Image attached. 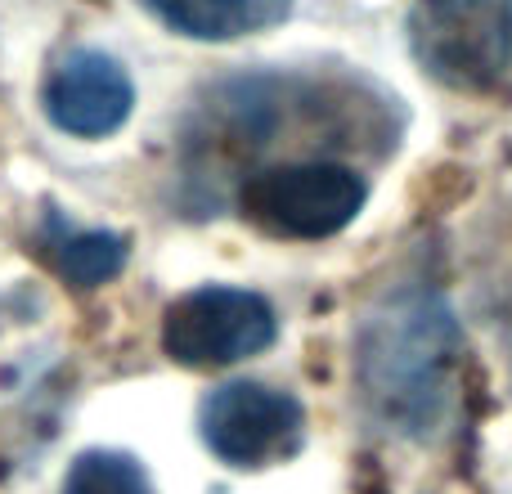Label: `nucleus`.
<instances>
[{"mask_svg": "<svg viewBox=\"0 0 512 494\" xmlns=\"http://www.w3.org/2000/svg\"><path fill=\"white\" fill-rule=\"evenodd\" d=\"M454 342V319L436 292H396L369 310L360 324L355 364L373 409L396 423H414L441 387Z\"/></svg>", "mask_w": 512, "mask_h": 494, "instance_id": "obj_1", "label": "nucleus"}, {"mask_svg": "<svg viewBox=\"0 0 512 494\" xmlns=\"http://www.w3.org/2000/svg\"><path fill=\"white\" fill-rule=\"evenodd\" d=\"M369 185L342 162H279L252 171L239 189V207L274 239H333L360 216Z\"/></svg>", "mask_w": 512, "mask_h": 494, "instance_id": "obj_2", "label": "nucleus"}, {"mask_svg": "<svg viewBox=\"0 0 512 494\" xmlns=\"http://www.w3.org/2000/svg\"><path fill=\"white\" fill-rule=\"evenodd\" d=\"M279 333L274 306L261 292L207 283L176 297L162 319V351L185 369H221L265 351Z\"/></svg>", "mask_w": 512, "mask_h": 494, "instance_id": "obj_3", "label": "nucleus"}, {"mask_svg": "<svg viewBox=\"0 0 512 494\" xmlns=\"http://www.w3.org/2000/svg\"><path fill=\"white\" fill-rule=\"evenodd\" d=\"M409 45L450 86H495L508 72V0H414Z\"/></svg>", "mask_w": 512, "mask_h": 494, "instance_id": "obj_4", "label": "nucleus"}, {"mask_svg": "<svg viewBox=\"0 0 512 494\" xmlns=\"http://www.w3.org/2000/svg\"><path fill=\"white\" fill-rule=\"evenodd\" d=\"M207 450L230 468H270V463L297 454L301 445V414L297 396L265 382H225L198 409Z\"/></svg>", "mask_w": 512, "mask_h": 494, "instance_id": "obj_5", "label": "nucleus"}, {"mask_svg": "<svg viewBox=\"0 0 512 494\" xmlns=\"http://www.w3.org/2000/svg\"><path fill=\"white\" fill-rule=\"evenodd\" d=\"M41 104L54 131L77 135V140H104L126 126L135 108V86L113 54L81 45L54 63V72L45 77Z\"/></svg>", "mask_w": 512, "mask_h": 494, "instance_id": "obj_6", "label": "nucleus"}, {"mask_svg": "<svg viewBox=\"0 0 512 494\" xmlns=\"http://www.w3.org/2000/svg\"><path fill=\"white\" fill-rule=\"evenodd\" d=\"M158 23L194 41H239L283 23L292 0H144Z\"/></svg>", "mask_w": 512, "mask_h": 494, "instance_id": "obj_7", "label": "nucleus"}, {"mask_svg": "<svg viewBox=\"0 0 512 494\" xmlns=\"http://www.w3.org/2000/svg\"><path fill=\"white\" fill-rule=\"evenodd\" d=\"M126 239L108 230H77L59 239V270L77 288H99V283L117 279L126 270Z\"/></svg>", "mask_w": 512, "mask_h": 494, "instance_id": "obj_8", "label": "nucleus"}, {"mask_svg": "<svg viewBox=\"0 0 512 494\" xmlns=\"http://www.w3.org/2000/svg\"><path fill=\"white\" fill-rule=\"evenodd\" d=\"M63 494H153V481L131 454L86 450L63 477Z\"/></svg>", "mask_w": 512, "mask_h": 494, "instance_id": "obj_9", "label": "nucleus"}, {"mask_svg": "<svg viewBox=\"0 0 512 494\" xmlns=\"http://www.w3.org/2000/svg\"><path fill=\"white\" fill-rule=\"evenodd\" d=\"M504 77H512V0H508V72Z\"/></svg>", "mask_w": 512, "mask_h": 494, "instance_id": "obj_10", "label": "nucleus"}]
</instances>
